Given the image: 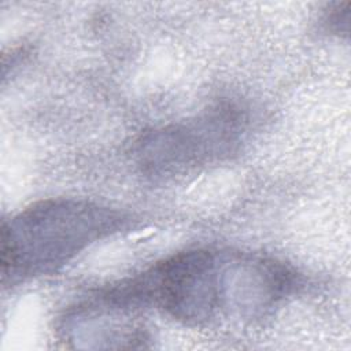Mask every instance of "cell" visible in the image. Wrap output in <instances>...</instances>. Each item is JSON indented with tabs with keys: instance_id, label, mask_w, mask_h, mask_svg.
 Here are the masks:
<instances>
[{
	"instance_id": "3957f363",
	"label": "cell",
	"mask_w": 351,
	"mask_h": 351,
	"mask_svg": "<svg viewBox=\"0 0 351 351\" xmlns=\"http://www.w3.org/2000/svg\"><path fill=\"white\" fill-rule=\"evenodd\" d=\"M247 125V112L237 104H213L195 117L141 136L136 145L138 166L148 176L166 177L221 162L240 149Z\"/></svg>"
},
{
	"instance_id": "6da1fadb",
	"label": "cell",
	"mask_w": 351,
	"mask_h": 351,
	"mask_svg": "<svg viewBox=\"0 0 351 351\" xmlns=\"http://www.w3.org/2000/svg\"><path fill=\"white\" fill-rule=\"evenodd\" d=\"M285 293L287 276L280 261L195 248L158 261L133 277L97 289L90 298L107 310L151 307L197 326L230 315L263 318Z\"/></svg>"
},
{
	"instance_id": "7a4b0ae2",
	"label": "cell",
	"mask_w": 351,
	"mask_h": 351,
	"mask_svg": "<svg viewBox=\"0 0 351 351\" xmlns=\"http://www.w3.org/2000/svg\"><path fill=\"white\" fill-rule=\"evenodd\" d=\"M130 223L123 213L81 199L37 202L1 225V282L58 271L82 251Z\"/></svg>"
},
{
	"instance_id": "277c9868",
	"label": "cell",
	"mask_w": 351,
	"mask_h": 351,
	"mask_svg": "<svg viewBox=\"0 0 351 351\" xmlns=\"http://www.w3.org/2000/svg\"><path fill=\"white\" fill-rule=\"evenodd\" d=\"M350 3H337L325 16V26L329 32L340 34L348 33V7Z\"/></svg>"
}]
</instances>
